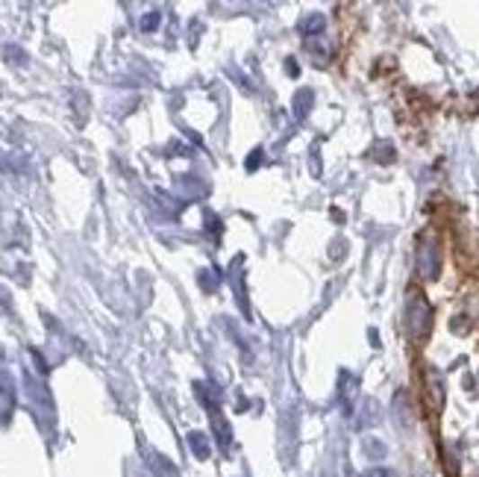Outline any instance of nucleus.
Wrapping results in <instances>:
<instances>
[{"mask_svg":"<svg viewBox=\"0 0 479 477\" xmlns=\"http://www.w3.org/2000/svg\"><path fill=\"white\" fill-rule=\"evenodd\" d=\"M189 446H191V454H194L198 460H209L212 442H209V436H206V433H200V430L189 433Z\"/></svg>","mask_w":479,"mask_h":477,"instance_id":"nucleus-2","label":"nucleus"},{"mask_svg":"<svg viewBox=\"0 0 479 477\" xmlns=\"http://www.w3.org/2000/svg\"><path fill=\"white\" fill-rule=\"evenodd\" d=\"M439 245L432 242V238H423L421 242V251H418V271H421V277H427L432 280L435 274H439Z\"/></svg>","mask_w":479,"mask_h":477,"instance_id":"nucleus-1","label":"nucleus"},{"mask_svg":"<svg viewBox=\"0 0 479 477\" xmlns=\"http://www.w3.org/2000/svg\"><path fill=\"white\" fill-rule=\"evenodd\" d=\"M368 477H395V472H388V469H377V472H371Z\"/></svg>","mask_w":479,"mask_h":477,"instance_id":"nucleus-5","label":"nucleus"},{"mask_svg":"<svg viewBox=\"0 0 479 477\" xmlns=\"http://www.w3.org/2000/svg\"><path fill=\"white\" fill-rule=\"evenodd\" d=\"M159 13H147L145 18H141V30H145V32H154L156 27H159Z\"/></svg>","mask_w":479,"mask_h":477,"instance_id":"nucleus-3","label":"nucleus"},{"mask_svg":"<svg viewBox=\"0 0 479 477\" xmlns=\"http://www.w3.org/2000/svg\"><path fill=\"white\" fill-rule=\"evenodd\" d=\"M324 27V18L318 15V18H312V21H306V24H300V30L303 32H309V30H321Z\"/></svg>","mask_w":479,"mask_h":477,"instance_id":"nucleus-4","label":"nucleus"}]
</instances>
